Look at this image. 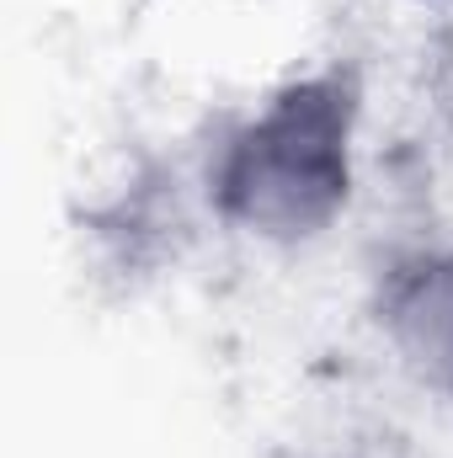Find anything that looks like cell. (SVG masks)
I'll list each match as a JSON object with an SVG mask.
<instances>
[{"instance_id":"1","label":"cell","mask_w":453,"mask_h":458,"mask_svg":"<svg viewBox=\"0 0 453 458\" xmlns=\"http://www.w3.org/2000/svg\"><path fill=\"white\" fill-rule=\"evenodd\" d=\"M368 91L357 64L326 59L272 81L229 113L198 165L209 219L261 250H310L346 225L363 192Z\"/></svg>"},{"instance_id":"2","label":"cell","mask_w":453,"mask_h":458,"mask_svg":"<svg viewBox=\"0 0 453 458\" xmlns=\"http://www.w3.org/2000/svg\"><path fill=\"white\" fill-rule=\"evenodd\" d=\"M368 320L389 368L416 394L453 405V234L406 245L384 261Z\"/></svg>"},{"instance_id":"3","label":"cell","mask_w":453,"mask_h":458,"mask_svg":"<svg viewBox=\"0 0 453 458\" xmlns=\"http://www.w3.org/2000/svg\"><path fill=\"white\" fill-rule=\"evenodd\" d=\"M427 102H432L438 123L453 133V16L427 43Z\"/></svg>"}]
</instances>
